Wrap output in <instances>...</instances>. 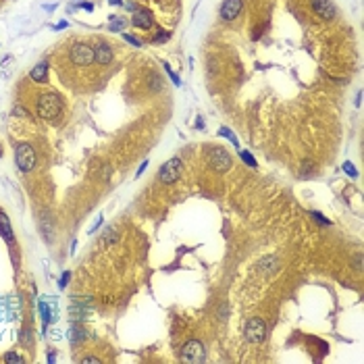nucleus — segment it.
I'll return each mask as SVG.
<instances>
[{"instance_id":"nucleus-19","label":"nucleus","mask_w":364,"mask_h":364,"mask_svg":"<svg viewBox=\"0 0 364 364\" xmlns=\"http://www.w3.org/2000/svg\"><path fill=\"white\" fill-rule=\"evenodd\" d=\"M163 67H165V71H167V75H168V77H171V79H173V84H175V85H179V84H181V79H179V77H177V73H175V71H173L171 67H168L167 63H165Z\"/></svg>"},{"instance_id":"nucleus-20","label":"nucleus","mask_w":364,"mask_h":364,"mask_svg":"<svg viewBox=\"0 0 364 364\" xmlns=\"http://www.w3.org/2000/svg\"><path fill=\"white\" fill-rule=\"evenodd\" d=\"M104 239H106V244H109V246H112L114 242H117V233H114V229H112V227H111V229H106Z\"/></svg>"},{"instance_id":"nucleus-16","label":"nucleus","mask_w":364,"mask_h":364,"mask_svg":"<svg viewBox=\"0 0 364 364\" xmlns=\"http://www.w3.org/2000/svg\"><path fill=\"white\" fill-rule=\"evenodd\" d=\"M69 337H71V341H79V339H85V333L79 329V327H73V329H71V333H69Z\"/></svg>"},{"instance_id":"nucleus-18","label":"nucleus","mask_w":364,"mask_h":364,"mask_svg":"<svg viewBox=\"0 0 364 364\" xmlns=\"http://www.w3.org/2000/svg\"><path fill=\"white\" fill-rule=\"evenodd\" d=\"M123 28H125V21H123V19H117V17H111V29L123 31Z\"/></svg>"},{"instance_id":"nucleus-31","label":"nucleus","mask_w":364,"mask_h":364,"mask_svg":"<svg viewBox=\"0 0 364 364\" xmlns=\"http://www.w3.org/2000/svg\"><path fill=\"white\" fill-rule=\"evenodd\" d=\"M146 167H148V163H141V167L138 168V175H141V173H144V168H146Z\"/></svg>"},{"instance_id":"nucleus-3","label":"nucleus","mask_w":364,"mask_h":364,"mask_svg":"<svg viewBox=\"0 0 364 364\" xmlns=\"http://www.w3.org/2000/svg\"><path fill=\"white\" fill-rule=\"evenodd\" d=\"M15 163L19 167L21 173H31L35 168V163H38V158H35V150L31 144H17L15 146Z\"/></svg>"},{"instance_id":"nucleus-26","label":"nucleus","mask_w":364,"mask_h":364,"mask_svg":"<svg viewBox=\"0 0 364 364\" xmlns=\"http://www.w3.org/2000/svg\"><path fill=\"white\" fill-rule=\"evenodd\" d=\"M123 38H125L127 42H131V44H133V46H138V48L141 46V42H140V40H136V38H131V35H129V33H123Z\"/></svg>"},{"instance_id":"nucleus-7","label":"nucleus","mask_w":364,"mask_h":364,"mask_svg":"<svg viewBox=\"0 0 364 364\" xmlns=\"http://www.w3.org/2000/svg\"><path fill=\"white\" fill-rule=\"evenodd\" d=\"M181 358H183L185 362H194V364H198V362H204V360H206V352H204L202 341H198V339H190L188 343L183 345V350H181Z\"/></svg>"},{"instance_id":"nucleus-24","label":"nucleus","mask_w":364,"mask_h":364,"mask_svg":"<svg viewBox=\"0 0 364 364\" xmlns=\"http://www.w3.org/2000/svg\"><path fill=\"white\" fill-rule=\"evenodd\" d=\"M343 171L348 173L350 177H358V171H356V168H354V165H352V163H345V165H343Z\"/></svg>"},{"instance_id":"nucleus-10","label":"nucleus","mask_w":364,"mask_h":364,"mask_svg":"<svg viewBox=\"0 0 364 364\" xmlns=\"http://www.w3.org/2000/svg\"><path fill=\"white\" fill-rule=\"evenodd\" d=\"M133 11H136V13H133V17H131V25H133V28L150 29L154 25V19H152V15H150V11H146V8H133Z\"/></svg>"},{"instance_id":"nucleus-9","label":"nucleus","mask_w":364,"mask_h":364,"mask_svg":"<svg viewBox=\"0 0 364 364\" xmlns=\"http://www.w3.org/2000/svg\"><path fill=\"white\" fill-rule=\"evenodd\" d=\"M112 58H114V52L111 48V44H106V42H98V44H96V48H94V63H98L100 67H106V65L112 63Z\"/></svg>"},{"instance_id":"nucleus-15","label":"nucleus","mask_w":364,"mask_h":364,"mask_svg":"<svg viewBox=\"0 0 364 364\" xmlns=\"http://www.w3.org/2000/svg\"><path fill=\"white\" fill-rule=\"evenodd\" d=\"M239 156H242V161H244L246 165H250L252 168H256V167H258V163L254 161V156H252V154H248L246 150H239Z\"/></svg>"},{"instance_id":"nucleus-8","label":"nucleus","mask_w":364,"mask_h":364,"mask_svg":"<svg viewBox=\"0 0 364 364\" xmlns=\"http://www.w3.org/2000/svg\"><path fill=\"white\" fill-rule=\"evenodd\" d=\"M242 8H244L242 0H223L219 15H221V19H223V21H233V19H237V17H239Z\"/></svg>"},{"instance_id":"nucleus-1","label":"nucleus","mask_w":364,"mask_h":364,"mask_svg":"<svg viewBox=\"0 0 364 364\" xmlns=\"http://www.w3.org/2000/svg\"><path fill=\"white\" fill-rule=\"evenodd\" d=\"M63 112V98L55 92H46L38 98V117L52 121Z\"/></svg>"},{"instance_id":"nucleus-23","label":"nucleus","mask_w":364,"mask_h":364,"mask_svg":"<svg viewBox=\"0 0 364 364\" xmlns=\"http://www.w3.org/2000/svg\"><path fill=\"white\" fill-rule=\"evenodd\" d=\"M4 362H23V358L15 352H8V354H4Z\"/></svg>"},{"instance_id":"nucleus-25","label":"nucleus","mask_w":364,"mask_h":364,"mask_svg":"<svg viewBox=\"0 0 364 364\" xmlns=\"http://www.w3.org/2000/svg\"><path fill=\"white\" fill-rule=\"evenodd\" d=\"M69 277H71L69 273H63V275H60V281H58V287H60V289H65V287H67V283H69Z\"/></svg>"},{"instance_id":"nucleus-30","label":"nucleus","mask_w":364,"mask_h":364,"mask_svg":"<svg viewBox=\"0 0 364 364\" xmlns=\"http://www.w3.org/2000/svg\"><path fill=\"white\" fill-rule=\"evenodd\" d=\"M310 171H312V167H310V163H306V165H304V173H302V175H304V177H306V175H308Z\"/></svg>"},{"instance_id":"nucleus-11","label":"nucleus","mask_w":364,"mask_h":364,"mask_svg":"<svg viewBox=\"0 0 364 364\" xmlns=\"http://www.w3.org/2000/svg\"><path fill=\"white\" fill-rule=\"evenodd\" d=\"M312 8L316 11V15L321 17V19H325V21H331L333 17L337 15L331 0H312Z\"/></svg>"},{"instance_id":"nucleus-33","label":"nucleus","mask_w":364,"mask_h":364,"mask_svg":"<svg viewBox=\"0 0 364 364\" xmlns=\"http://www.w3.org/2000/svg\"><path fill=\"white\" fill-rule=\"evenodd\" d=\"M0 156H2V148H0Z\"/></svg>"},{"instance_id":"nucleus-27","label":"nucleus","mask_w":364,"mask_h":364,"mask_svg":"<svg viewBox=\"0 0 364 364\" xmlns=\"http://www.w3.org/2000/svg\"><path fill=\"white\" fill-rule=\"evenodd\" d=\"M354 269H356V271L362 269V256H360V254L356 256V258H354Z\"/></svg>"},{"instance_id":"nucleus-2","label":"nucleus","mask_w":364,"mask_h":364,"mask_svg":"<svg viewBox=\"0 0 364 364\" xmlns=\"http://www.w3.org/2000/svg\"><path fill=\"white\" fill-rule=\"evenodd\" d=\"M206 165L217 173H225L231 168L233 161H231V154L227 152L225 148L215 146V148H208L206 150Z\"/></svg>"},{"instance_id":"nucleus-6","label":"nucleus","mask_w":364,"mask_h":364,"mask_svg":"<svg viewBox=\"0 0 364 364\" xmlns=\"http://www.w3.org/2000/svg\"><path fill=\"white\" fill-rule=\"evenodd\" d=\"M244 333H246V339L250 343H260L266 337V325H264L262 318L254 316V318H250V321L246 323Z\"/></svg>"},{"instance_id":"nucleus-17","label":"nucleus","mask_w":364,"mask_h":364,"mask_svg":"<svg viewBox=\"0 0 364 364\" xmlns=\"http://www.w3.org/2000/svg\"><path fill=\"white\" fill-rule=\"evenodd\" d=\"M221 136H225L227 140H231V141H233V146H235V148H239V141H237V138H235V136H233V133H231V131H229L227 127H221Z\"/></svg>"},{"instance_id":"nucleus-4","label":"nucleus","mask_w":364,"mask_h":364,"mask_svg":"<svg viewBox=\"0 0 364 364\" xmlns=\"http://www.w3.org/2000/svg\"><path fill=\"white\" fill-rule=\"evenodd\" d=\"M69 58L75 67H90L94 63V48L85 42H77V44L71 46Z\"/></svg>"},{"instance_id":"nucleus-32","label":"nucleus","mask_w":364,"mask_h":364,"mask_svg":"<svg viewBox=\"0 0 364 364\" xmlns=\"http://www.w3.org/2000/svg\"><path fill=\"white\" fill-rule=\"evenodd\" d=\"M109 2H111V4H123L121 0H109Z\"/></svg>"},{"instance_id":"nucleus-12","label":"nucleus","mask_w":364,"mask_h":364,"mask_svg":"<svg viewBox=\"0 0 364 364\" xmlns=\"http://www.w3.org/2000/svg\"><path fill=\"white\" fill-rule=\"evenodd\" d=\"M29 77L33 79V82H38V84H46L48 82V63H46V60H42V63L35 65L29 71Z\"/></svg>"},{"instance_id":"nucleus-29","label":"nucleus","mask_w":364,"mask_h":364,"mask_svg":"<svg viewBox=\"0 0 364 364\" xmlns=\"http://www.w3.org/2000/svg\"><path fill=\"white\" fill-rule=\"evenodd\" d=\"M82 362H100V358H94V356H85Z\"/></svg>"},{"instance_id":"nucleus-14","label":"nucleus","mask_w":364,"mask_h":364,"mask_svg":"<svg viewBox=\"0 0 364 364\" xmlns=\"http://www.w3.org/2000/svg\"><path fill=\"white\" fill-rule=\"evenodd\" d=\"M40 312H42V321H44V327H46L50 321H55V312H50V306H48V302H46V298H44L42 302H40Z\"/></svg>"},{"instance_id":"nucleus-28","label":"nucleus","mask_w":364,"mask_h":364,"mask_svg":"<svg viewBox=\"0 0 364 364\" xmlns=\"http://www.w3.org/2000/svg\"><path fill=\"white\" fill-rule=\"evenodd\" d=\"M100 225H102V215H100V217H98V219H96V223H94V225H92V229H90V233H94V231H96V229H98V227H100Z\"/></svg>"},{"instance_id":"nucleus-22","label":"nucleus","mask_w":364,"mask_h":364,"mask_svg":"<svg viewBox=\"0 0 364 364\" xmlns=\"http://www.w3.org/2000/svg\"><path fill=\"white\" fill-rule=\"evenodd\" d=\"M310 215H312L314 221H318V223L325 225V227H327V225H331V221H329V219H325V217L321 215V212H310Z\"/></svg>"},{"instance_id":"nucleus-13","label":"nucleus","mask_w":364,"mask_h":364,"mask_svg":"<svg viewBox=\"0 0 364 364\" xmlns=\"http://www.w3.org/2000/svg\"><path fill=\"white\" fill-rule=\"evenodd\" d=\"M0 233H2V237L6 239L8 244H13V227H11V221H8V217L4 215L2 210H0Z\"/></svg>"},{"instance_id":"nucleus-21","label":"nucleus","mask_w":364,"mask_h":364,"mask_svg":"<svg viewBox=\"0 0 364 364\" xmlns=\"http://www.w3.org/2000/svg\"><path fill=\"white\" fill-rule=\"evenodd\" d=\"M168 38H171V33H168V31H158V35H154V44L168 42Z\"/></svg>"},{"instance_id":"nucleus-5","label":"nucleus","mask_w":364,"mask_h":364,"mask_svg":"<svg viewBox=\"0 0 364 364\" xmlns=\"http://www.w3.org/2000/svg\"><path fill=\"white\" fill-rule=\"evenodd\" d=\"M181 171H183V161L175 156V158L167 161V163L161 167V171H158V181L165 183V185H171V183H175V181H179Z\"/></svg>"}]
</instances>
